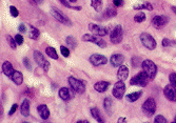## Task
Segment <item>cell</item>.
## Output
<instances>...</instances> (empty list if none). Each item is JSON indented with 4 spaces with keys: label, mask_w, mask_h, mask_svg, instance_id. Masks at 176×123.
Listing matches in <instances>:
<instances>
[{
    "label": "cell",
    "mask_w": 176,
    "mask_h": 123,
    "mask_svg": "<svg viewBox=\"0 0 176 123\" xmlns=\"http://www.w3.org/2000/svg\"><path fill=\"white\" fill-rule=\"evenodd\" d=\"M141 67L142 71L146 73V75L149 77L150 80H153L154 78L156 77V74H157V66H156L155 63L152 60H144L141 62Z\"/></svg>",
    "instance_id": "1"
},
{
    "label": "cell",
    "mask_w": 176,
    "mask_h": 123,
    "mask_svg": "<svg viewBox=\"0 0 176 123\" xmlns=\"http://www.w3.org/2000/svg\"><path fill=\"white\" fill-rule=\"evenodd\" d=\"M69 83H70V86L75 93L78 94H84L85 91V82L82 81V80H79L75 77H69Z\"/></svg>",
    "instance_id": "2"
},
{
    "label": "cell",
    "mask_w": 176,
    "mask_h": 123,
    "mask_svg": "<svg viewBox=\"0 0 176 123\" xmlns=\"http://www.w3.org/2000/svg\"><path fill=\"white\" fill-rule=\"evenodd\" d=\"M139 39L140 41H141L142 45L146 46L150 51H153V49H156V45H157L156 40L154 39L153 36H151L148 33H142V34H140Z\"/></svg>",
    "instance_id": "3"
},
{
    "label": "cell",
    "mask_w": 176,
    "mask_h": 123,
    "mask_svg": "<svg viewBox=\"0 0 176 123\" xmlns=\"http://www.w3.org/2000/svg\"><path fill=\"white\" fill-rule=\"evenodd\" d=\"M149 77L146 75V73L142 71V72L138 73L137 75H135L134 77L131 78L130 83L132 85H137V86H147L149 83Z\"/></svg>",
    "instance_id": "4"
},
{
    "label": "cell",
    "mask_w": 176,
    "mask_h": 123,
    "mask_svg": "<svg viewBox=\"0 0 176 123\" xmlns=\"http://www.w3.org/2000/svg\"><path fill=\"white\" fill-rule=\"evenodd\" d=\"M142 112L147 117H152L156 112V102L153 98H148L142 104Z\"/></svg>",
    "instance_id": "5"
},
{
    "label": "cell",
    "mask_w": 176,
    "mask_h": 123,
    "mask_svg": "<svg viewBox=\"0 0 176 123\" xmlns=\"http://www.w3.org/2000/svg\"><path fill=\"white\" fill-rule=\"evenodd\" d=\"M123 38V30L121 25H116L115 27L112 30L110 34V40L113 44H118L122 41Z\"/></svg>",
    "instance_id": "6"
},
{
    "label": "cell",
    "mask_w": 176,
    "mask_h": 123,
    "mask_svg": "<svg viewBox=\"0 0 176 123\" xmlns=\"http://www.w3.org/2000/svg\"><path fill=\"white\" fill-rule=\"evenodd\" d=\"M82 41L84 42H92V43H95L97 44L98 46L100 47H106L107 46V42L104 41L102 38H100V36H96V35L94 34H85L82 36Z\"/></svg>",
    "instance_id": "7"
},
{
    "label": "cell",
    "mask_w": 176,
    "mask_h": 123,
    "mask_svg": "<svg viewBox=\"0 0 176 123\" xmlns=\"http://www.w3.org/2000/svg\"><path fill=\"white\" fill-rule=\"evenodd\" d=\"M33 55H34V59H35V61H36L37 64L39 65L40 67L43 68L46 72H47L50 68V62L44 58V56L42 55L39 51H34L33 52Z\"/></svg>",
    "instance_id": "8"
},
{
    "label": "cell",
    "mask_w": 176,
    "mask_h": 123,
    "mask_svg": "<svg viewBox=\"0 0 176 123\" xmlns=\"http://www.w3.org/2000/svg\"><path fill=\"white\" fill-rule=\"evenodd\" d=\"M125 85L121 80H119V81L114 84L112 94H113V96L116 99H121L123 97V95H125Z\"/></svg>",
    "instance_id": "9"
},
{
    "label": "cell",
    "mask_w": 176,
    "mask_h": 123,
    "mask_svg": "<svg viewBox=\"0 0 176 123\" xmlns=\"http://www.w3.org/2000/svg\"><path fill=\"white\" fill-rule=\"evenodd\" d=\"M51 13H52V15H53V17L55 19H57L59 22L63 23V24H71L70 19L66 17V15H65V14H63L61 11H59V9L53 8L51 9Z\"/></svg>",
    "instance_id": "10"
},
{
    "label": "cell",
    "mask_w": 176,
    "mask_h": 123,
    "mask_svg": "<svg viewBox=\"0 0 176 123\" xmlns=\"http://www.w3.org/2000/svg\"><path fill=\"white\" fill-rule=\"evenodd\" d=\"M168 21H169V18L166 17V16H160V15L154 16V17L152 18V25L156 28H163L167 25Z\"/></svg>",
    "instance_id": "11"
},
{
    "label": "cell",
    "mask_w": 176,
    "mask_h": 123,
    "mask_svg": "<svg viewBox=\"0 0 176 123\" xmlns=\"http://www.w3.org/2000/svg\"><path fill=\"white\" fill-rule=\"evenodd\" d=\"M89 30L92 34L96 35V36H106L108 34V30L103 27H100L98 24H95V23H90L89 24Z\"/></svg>",
    "instance_id": "12"
},
{
    "label": "cell",
    "mask_w": 176,
    "mask_h": 123,
    "mask_svg": "<svg viewBox=\"0 0 176 123\" xmlns=\"http://www.w3.org/2000/svg\"><path fill=\"white\" fill-rule=\"evenodd\" d=\"M89 60H90V62L95 66L104 65V64H107V62H108L107 57L103 55H100V54H93V55L90 57Z\"/></svg>",
    "instance_id": "13"
},
{
    "label": "cell",
    "mask_w": 176,
    "mask_h": 123,
    "mask_svg": "<svg viewBox=\"0 0 176 123\" xmlns=\"http://www.w3.org/2000/svg\"><path fill=\"white\" fill-rule=\"evenodd\" d=\"M163 94L169 101L176 102V87L173 86L172 84L166 85L165 89H163Z\"/></svg>",
    "instance_id": "14"
},
{
    "label": "cell",
    "mask_w": 176,
    "mask_h": 123,
    "mask_svg": "<svg viewBox=\"0 0 176 123\" xmlns=\"http://www.w3.org/2000/svg\"><path fill=\"white\" fill-rule=\"evenodd\" d=\"M58 96L63 101H69L74 97V93L72 92V89H68V87H61L58 91Z\"/></svg>",
    "instance_id": "15"
},
{
    "label": "cell",
    "mask_w": 176,
    "mask_h": 123,
    "mask_svg": "<svg viewBox=\"0 0 176 123\" xmlns=\"http://www.w3.org/2000/svg\"><path fill=\"white\" fill-rule=\"evenodd\" d=\"M111 64L114 66V67H119V66L122 64L123 61H125V57H123L121 54H114V55L111 56Z\"/></svg>",
    "instance_id": "16"
},
{
    "label": "cell",
    "mask_w": 176,
    "mask_h": 123,
    "mask_svg": "<svg viewBox=\"0 0 176 123\" xmlns=\"http://www.w3.org/2000/svg\"><path fill=\"white\" fill-rule=\"evenodd\" d=\"M2 72H3V74L6 76V77H12V75L14 74V72H15V70H14L13 65H12L11 62H9V61H4L3 63H2Z\"/></svg>",
    "instance_id": "17"
},
{
    "label": "cell",
    "mask_w": 176,
    "mask_h": 123,
    "mask_svg": "<svg viewBox=\"0 0 176 123\" xmlns=\"http://www.w3.org/2000/svg\"><path fill=\"white\" fill-rule=\"evenodd\" d=\"M37 112L39 114L40 117H41V119L43 120H47V118L50 117V110L46 104H40V105H38Z\"/></svg>",
    "instance_id": "18"
},
{
    "label": "cell",
    "mask_w": 176,
    "mask_h": 123,
    "mask_svg": "<svg viewBox=\"0 0 176 123\" xmlns=\"http://www.w3.org/2000/svg\"><path fill=\"white\" fill-rule=\"evenodd\" d=\"M128 76H129V68H128L125 65L121 64L119 66V68H118V71H117V78H118V80H121V81H123V80L127 79Z\"/></svg>",
    "instance_id": "19"
},
{
    "label": "cell",
    "mask_w": 176,
    "mask_h": 123,
    "mask_svg": "<svg viewBox=\"0 0 176 123\" xmlns=\"http://www.w3.org/2000/svg\"><path fill=\"white\" fill-rule=\"evenodd\" d=\"M109 86H110V82L108 81H99L94 84L95 91H97L98 93H104Z\"/></svg>",
    "instance_id": "20"
},
{
    "label": "cell",
    "mask_w": 176,
    "mask_h": 123,
    "mask_svg": "<svg viewBox=\"0 0 176 123\" xmlns=\"http://www.w3.org/2000/svg\"><path fill=\"white\" fill-rule=\"evenodd\" d=\"M20 113L23 117H28L30 115V101L28 99H24L20 106Z\"/></svg>",
    "instance_id": "21"
},
{
    "label": "cell",
    "mask_w": 176,
    "mask_h": 123,
    "mask_svg": "<svg viewBox=\"0 0 176 123\" xmlns=\"http://www.w3.org/2000/svg\"><path fill=\"white\" fill-rule=\"evenodd\" d=\"M134 9H148V11H153V5H152L150 2L144 1V2H140V3H137L133 6Z\"/></svg>",
    "instance_id": "22"
},
{
    "label": "cell",
    "mask_w": 176,
    "mask_h": 123,
    "mask_svg": "<svg viewBox=\"0 0 176 123\" xmlns=\"http://www.w3.org/2000/svg\"><path fill=\"white\" fill-rule=\"evenodd\" d=\"M11 79L13 80V82L16 85H20V84H22V82H23V76L20 72L15 71V72H14V74L12 75Z\"/></svg>",
    "instance_id": "23"
},
{
    "label": "cell",
    "mask_w": 176,
    "mask_h": 123,
    "mask_svg": "<svg viewBox=\"0 0 176 123\" xmlns=\"http://www.w3.org/2000/svg\"><path fill=\"white\" fill-rule=\"evenodd\" d=\"M141 95L142 93L140 91L134 92V93L128 94L127 96H125V99H127V101H129V102H135V101H137L140 97H141Z\"/></svg>",
    "instance_id": "24"
},
{
    "label": "cell",
    "mask_w": 176,
    "mask_h": 123,
    "mask_svg": "<svg viewBox=\"0 0 176 123\" xmlns=\"http://www.w3.org/2000/svg\"><path fill=\"white\" fill-rule=\"evenodd\" d=\"M40 35V32L38 28H36L35 27H33V25H30V32H28V38H31V39L33 40H36L38 37H39Z\"/></svg>",
    "instance_id": "25"
},
{
    "label": "cell",
    "mask_w": 176,
    "mask_h": 123,
    "mask_svg": "<svg viewBox=\"0 0 176 123\" xmlns=\"http://www.w3.org/2000/svg\"><path fill=\"white\" fill-rule=\"evenodd\" d=\"M91 115H92V117L94 118L96 121H98V122H103L104 120L101 118V116H100V112H99V110L97 107H92L91 108Z\"/></svg>",
    "instance_id": "26"
},
{
    "label": "cell",
    "mask_w": 176,
    "mask_h": 123,
    "mask_svg": "<svg viewBox=\"0 0 176 123\" xmlns=\"http://www.w3.org/2000/svg\"><path fill=\"white\" fill-rule=\"evenodd\" d=\"M91 5L96 12H101L103 8V2L102 0H91Z\"/></svg>",
    "instance_id": "27"
},
{
    "label": "cell",
    "mask_w": 176,
    "mask_h": 123,
    "mask_svg": "<svg viewBox=\"0 0 176 123\" xmlns=\"http://www.w3.org/2000/svg\"><path fill=\"white\" fill-rule=\"evenodd\" d=\"M103 106H104L106 112L108 114H111L112 108H113V101H112V99H110L109 97H107V98L103 100Z\"/></svg>",
    "instance_id": "28"
},
{
    "label": "cell",
    "mask_w": 176,
    "mask_h": 123,
    "mask_svg": "<svg viewBox=\"0 0 176 123\" xmlns=\"http://www.w3.org/2000/svg\"><path fill=\"white\" fill-rule=\"evenodd\" d=\"M46 53H47V55L49 56V57H51L52 59H55V60H57V59H58V55H57V52H56V49H54V47L47 46V49H46Z\"/></svg>",
    "instance_id": "29"
},
{
    "label": "cell",
    "mask_w": 176,
    "mask_h": 123,
    "mask_svg": "<svg viewBox=\"0 0 176 123\" xmlns=\"http://www.w3.org/2000/svg\"><path fill=\"white\" fill-rule=\"evenodd\" d=\"M117 15V11H116L114 8H108L106 9V12H104V17L106 18H112V17H115V16Z\"/></svg>",
    "instance_id": "30"
},
{
    "label": "cell",
    "mask_w": 176,
    "mask_h": 123,
    "mask_svg": "<svg viewBox=\"0 0 176 123\" xmlns=\"http://www.w3.org/2000/svg\"><path fill=\"white\" fill-rule=\"evenodd\" d=\"M66 43H68V45L70 46L71 49H75L76 45H77V42H76L75 38H74V37H72V36L66 37Z\"/></svg>",
    "instance_id": "31"
},
{
    "label": "cell",
    "mask_w": 176,
    "mask_h": 123,
    "mask_svg": "<svg viewBox=\"0 0 176 123\" xmlns=\"http://www.w3.org/2000/svg\"><path fill=\"white\" fill-rule=\"evenodd\" d=\"M6 40H8L9 45L11 46L13 49H16V46L18 45L17 42H16V40H15V38H13L12 36H9V35H8V36H6Z\"/></svg>",
    "instance_id": "32"
},
{
    "label": "cell",
    "mask_w": 176,
    "mask_h": 123,
    "mask_svg": "<svg viewBox=\"0 0 176 123\" xmlns=\"http://www.w3.org/2000/svg\"><path fill=\"white\" fill-rule=\"evenodd\" d=\"M134 20L138 23H141L146 20V14L144 13H138L137 15L134 16Z\"/></svg>",
    "instance_id": "33"
},
{
    "label": "cell",
    "mask_w": 176,
    "mask_h": 123,
    "mask_svg": "<svg viewBox=\"0 0 176 123\" xmlns=\"http://www.w3.org/2000/svg\"><path fill=\"white\" fill-rule=\"evenodd\" d=\"M169 81H170V84L176 87V73H171L169 75Z\"/></svg>",
    "instance_id": "34"
},
{
    "label": "cell",
    "mask_w": 176,
    "mask_h": 123,
    "mask_svg": "<svg viewBox=\"0 0 176 123\" xmlns=\"http://www.w3.org/2000/svg\"><path fill=\"white\" fill-rule=\"evenodd\" d=\"M154 122L155 123H166V122H168V120L166 119L165 117H163V115H158V116H156L155 117V119H154Z\"/></svg>",
    "instance_id": "35"
},
{
    "label": "cell",
    "mask_w": 176,
    "mask_h": 123,
    "mask_svg": "<svg viewBox=\"0 0 176 123\" xmlns=\"http://www.w3.org/2000/svg\"><path fill=\"white\" fill-rule=\"evenodd\" d=\"M60 52H61V54H62L63 57H69V56H70V49H69L68 47L61 45L60 46Z\"/></svg>",
    "instance_id": "36"
},
{
    "label": "cell",
    "mask_w": 176,
    "mask_h": 123,
    "mask_svg": "<svg viewBox=\"0 0 176 123\" xmlns=\"http://www.w3.org/2000/svg\"><path fill=\"white\" fill-rule=\"evenodd\" d=\"M9 13H11V15L13 16V17H17V16L19 15V12H18V9L15 8V6H13V5H11L9 6Z\"/></svg>",
    "instance_id": "37"
},
{
    "label": "cell",
    "mask_w": 176,
    "mask_h": 123,
    "mask_svg": "<svg viewBox=\"0 0 176 123\" xmlns=\"http://www.w3.org/2000/svg\"><path fill=\"white\" fill-rule=\"evenodd\" d=\"M161 44H163V46L167 47V46H170L171 44H172V41H171L170 39H168V38H163V42H161Z\"/></svg>",
    "instance_id": "38"
},
{
    "label": "cell",
    "mask_w": 176,
    "mask_h": 123,
    "mask_svg": "<svg viewBox=\"0 0 176 123\" xmlns=\"http://www.w3.org/2000/svg\"><path fill=\"white\" fill-rule=\"evenodd\" d=\"M15 40H16V42H17L18 45H21V44L23 43V37L21 36V35H19V34H17L15 36Z\"/></svg>",
    "instance_id": "39"
},
{
    "label": "cell",
    "mask_w": 176,
    "mask_h": 123,
    "mask_svg": "<svg viewBox=\"0 0 176 123\" xmlns=\"http://www.w3.org/2000/svg\"><path fill=\"white\" fill-rule=\"evenodd\" d=\"M17 107H18V105H17V104H13V105H12V108H11V110H9V116H12V115H13V114L14 113H15L16 112V110H17Z\"/></svg>",
    "instance_id": "40"
},
{
    "label": "cell",
    "mask_w": 176,
    "mask_h": 123,
    "mask_svg": "<svg viewBox=\"0 0 176 123\" xmlns=\"http://www.w3.org/2000/svg\"><path fill=\"white\" fill-rule=\"evenodd\" d=\"M58 1L60 2L63 6H66V8H72V6L70 5V1H69V0H58Z\"/></svg>",
    "instance_id": "41"
},
{
    "label": "cell",
    "mask_w": 176,
    "mask_h": 123,
    "mask_svg": "<svg viewBox=\"0 0 176 123\" xmlns=\"http://www.w3.org/2000/svg\"><path fill=\"white\" fill-rule=\"evenodd\" d=\"M23 63H24V66L28 68V70H31V68H32V66H31V62H30V60H28V58L23 59Z\"/></svg>",
    "instance_id": "42"
},
{
    "label": "cell",
    "mask_w": 176,
    "mask_h": 123,
    "mask_svg": "<svg viewBox=\"0 0 176 123\" xmlns=\"http://www.w3.org/2000/svg\"><path fill=\"white\" fill-rule=\"evenodd\" d=\"M18 30H19V32H21V33H27V27H25L24 24H20V25H19Z\"/></svg>",
    "instance_id": "43"
},
{
    "label": "cell",
    "mask_w": 176,
    "mask_h": 123,
    "mask_svg": "<svg viewBox=\"0 0 176 123\" xmlns=\"http://www.w3.org/2000/svg\"><path fill=\"white\" fill-rule=\"evenodd\" d=\"M114 4H115L116 6H121L123 4V1L122 0H113Z\"/></svg>",
    "instance_id": "44"
},
{
    "label": "cell",
    "mask_w": 176,
    "mask_h": 123,
    "mask_svg": "<svg viewBox=\"0 0 176 123\" xmlns=\"http://www.w3.org/2000/svg\"><path fill=\"white\" fill-rule=\"evenodd\" d=\"M125 121H127V119H125V118H119V119L117 120L118 123H120V122H125Z\"/></svg>",
    "instance_id": "45"
},
{
    "label": "cell",
    "mask_w": 176,
    "mask_h": 123,
    "mask_svg": "<svg viewBox=\"0 0 176 123\" xmlns=\"http://www.w3.org/2000/svg\"><path fill=\"white\" fill-rule=\"evenodd\" d=\"M78 123H89V121L88 120H79Z\"/></svg>",
    "instance_id": "46"
},
{
    "label": "cell",
    "mask_w": 176,
    "mask_h": 123,
    "mask_svg": "<svg viewBox=\"0 0 176 123\" xmlns=\"http://www.w3.org/2000/svg\"><path fill=\"white\" fill-rule=\"evenodd\" d=\"M172 11L176 14V6H172Z\"/></svg>",
    "instance_id": "47"
},
{
    "label": "cell",
    "mask_w": 176,
    "mask_h": 123,
    "mask_svg": "<svg viewBox=\"0 0 176 123\" xmlns=\"http://www.w3.org/2000/svg\"><path fill=\"white\" fill-rule=\"evenodd\" d=\"M33 1H35L36 3H40V2H41L42 0H33Z\"/></svg>",
    "instance_id": "48"
},
{
    "label": "cell",
    "mask_w": 176,
    "mask_h": 123,
    "mask_svg": "<svg viewBox=\"0 0 176 123\" xmlns=\"http://www.w3.org/2000/svg\"><path fill=\"white\" fill-rule=\"evenodd\" d=\"M69 1H70V2H76L77 0H69Z\"/></svg>",
    "instance_id": "49"
},
{
    "label": "cell",
    "mask_w": 176,
    "mask_h": 123,
    "mask_svg": "<svg viewBox=\"0 0 176 123\" xmlns=\"http://www.w3.org/2000/svg\"><path fill=\"white\" fill-rule=\"evenodd\" d=\"M174 122H176V116H175V118H174Z\"/></svg>",
    "instance_id": "50"
}]
</instances>
